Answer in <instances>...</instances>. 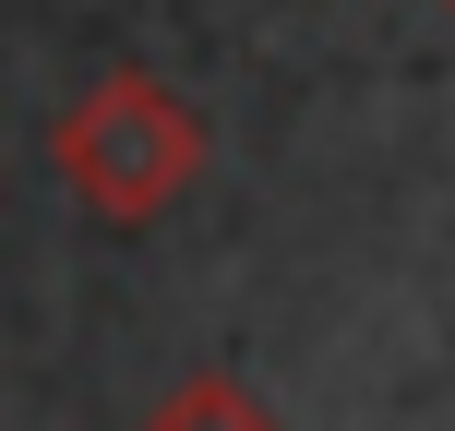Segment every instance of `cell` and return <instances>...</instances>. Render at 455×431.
I'll return each mask as SVG.
<instances>
[{
	"label": "cell",
	"mask_w": 455,
	"mask_h": 431,
	"mask_svg": "<svg viewBox=\"0 0 455 431\" xmlns=\"http://www.w3.org/2000/svg\"><path fill=\"white\" fill-rule=\"evenodd\" d=\"M144 431H275V419H264V395H251V384L192 371V384H168V395H156V419H144Z\"/></svg>",
	"instance_id": "cell-2"
},
{
	"label": "cell",
	"mask_w": 455,
	"mask_h": 431,
	"mask_svg": "<svg viewBox=\"0 0 455 431\" xmlns=\"http://www.w3.org/2000/svg\"><path fill=\"white\" fill-rule=\"evenodd\" d=\"M443 12H455V0H443Z\"/></svg>",
	"instance_id": "cell-3"
},
{
	"label": "cell",
	"mask_w": 455,
	"mask_h": 431,
	"mask_svg": "<svg viewBox=\"0 0 455 431\" xmlns=\"http://www.w3.org/2000/svg\"><path fill=\"white\" fill-rule=\"evenodd\" d=\"M48 156H60L72 204H96V216L144 227L156 204H180V180L204 168V120H192L180 96L156 84V72H96V84L60 108Z\"/></svg>",
	"instance_id": "cell-1"
}]
</instances>
